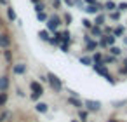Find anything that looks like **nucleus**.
<instances>
[{
	"instance_id": "1",
	"label": "nucleus",
	"mask_w": 127,
	"mask_h": 122,
	"mask_svg": "<svg viewBox=\"0 0 127 122\" xmlns=\"http://www.w3.org/2000/svg\"><path fill=\"white\" fill-rule=\"evenodd\" d=\"M92 68H94V72H96L97 75H101L104 80H108L110 84H115V79L111 77V73L108 72V66H106L104 63H94Z\"/></svg>"
},
{
	"instance_id": "2",
	"label": "nucleus",
	"mask_w": 127,
	"mask_h": 122,
	"mask_svg": "<svg viewBox=\"0 0 127 122\" xmlns=\"http://www.w3.org/2000/svg\"><path fill=\"white\" fill-rule=\"evenodd\" d=\"M61 23H63V19H61L58 14H52L51 18H47V30H49V32H56Z\"/></svg>"
},
{
	"instance_id": "3",
	"label": "nucleus",
	"mask_w": 127,
	"mask_h": 122,
	"mask_svg": "<svg viewBox=\"0 0 127 122\" xmlns=\"http://www.w3.org/2000/svg\"><path fill=\"white\" fill-rule=\"evenodd\" d=\"M47 82H49V85H51L56 92H59V91L63 89V82H61V79H58L54 73H47Z\"/></svg>"
},
{
	"instance_id": "4",
	"label": "nucleus",
	"mask_w": 127,
	"mask_h": 122,
	"mask_svg": "<svg viewBox=\"0 0 127 122\" xmlns=\"http://www.w3.org/2000/svg\"><path fill=\"white\" fill-rule=\"evenodd\" d=\"M84 106L87 108V112H99L103 105H101L99 101H96V99H87V101L84 103Z\"/></svg>"
},
{
	"instance_id": "5",
	"label": "nucleus",
	"mask_w": 127,
	"mask_h": 122,
	"mask_svg": "<svg viewBox=\"0 0 127 122\" xmlns=\"http://www.w3.org/2000/svg\"><path fill=\"white\" fill-rule=\"evenodd\" d=\"M11 44H12V40H11V35L9 33H0V47L2 49H9L11 47Z\"/></svg>"
},
{
	"instance_id": "6",
	"label": "nucleus",
	"mask_w": 127,
	"mask_h": 122,
	"mask_svg": "<svg viewBox=\"0 0 127 122\" xmlns=\"http://www.w3.org/2000/svg\"><path fill=\"white\" fill-rule=\"evenodd\" d=\"M12 73H14V75H25V73H26V65H25V63L14 65V66H12Z\"/></svg>"
},
{
	"instance_id": "7",
	"label": "nucleus",
	"mask_w": 127,
	"mask_h": 122,
	"mask_svg": "<svg viewBox=\"0 0 127 122\" xmlns=\"http://www.w3.org/2000/svg\"><path fill=\"white\" fill-rule=\"evenodd\" d=\"M30 89H32V92L44 94V87H42V84H40L38 80H32V82H30Z\"/></svg>"
},
{
	"instance_id": "8",
	"label": "nucleus",
	"mask_w": 127,
	"mask_h": 122,
	"mask_svg": "<svg viewBox=\"0 0 127 122\" xmlns=\"http://www.w3.org/2000/svg\"><path fill=\"white\" fill-rule=\"evenodd\" d=\"M7 89H9V77L2 75L0 77V92H7Z\"/></svg>"
},
{
	"instance_id": "9",
	"label": "nucleus",
	"mask_w": 127,
	"mask_h": 122,
	"mask_svg": "<svg viewBox=\"0 0 127 122\" xmlns=\"http://www.w3.org/2000/svg\"><path fill=\"white\" fill-rule=\"evenodd\" d=\"M97 49V42L94 40V39H91L89 42H85V52L89 54V52H94Z\"/></svg>"
},
{
	"instance_id": "10",
	"label": "nucleus",
	"mask_w": 127,
	"mask_h": 122,
	"mask_svg": "<svg viewBox=\"0 0 127 122\" xmlns=\"http://www.w3.org/2000/svg\"><path fill=\"white\" fill-rule=\"evenodd\" d=\"M68 103H70L71 106H75L77 110H80V108L84 106V103H82L78 98H75V96H70V98H68Z\"/></svg>"
},
{
	"instance_id": "11",
	"label": "nucleus",
	"mask_w": 127,
	"mask_h": 122,
	"mask_svg": "<svg viewBox=\"0 0 127 122\" xmlns=\"http://www.w3.org/2000/svg\"><path fill=\"white\" fill-rule=\"evenodd\" d=\"M89 35H92V37H99V39H101V37H103V30H101V26H96V25H94V26L89 30Z\"/></svg>"
},
{
	"instance_id": "12",
	"label": "nucleus",
	"mask_w": 127,
	"mask_h": 122,
	"mask_svg": "<svg viewBox=\"0 0 127 122\" xmlns=\"http://www.w3.org/2000/svg\"><path fill=\"white\" fill-rule=\"evenodd\" d=\"M80 63H82L84 66H92V65H94V61H92V56H89V54H85V56H80Z\"/></svg>"
},
{
	"instance_id": "13",
	"label": "nucleus",
	"mask_w": 127,
	"mask_h": 122,
	"mask_svg": "<svg viewBox=\"0 0 127 122\" xmlns=\"http://www.w3.org/2000/svg\"><path fill=\"white\" fill-rule=\"evenodd\" d=\"M35 110H37L38 113H47V110H49V105H47V103H42V101H38V103L35 105Z\"/></svg>"
},
{
	"instance_id": "14",
	"label": "nucleus",
	"mask_w": 127,
	"mask_h": 122,
	"mask_svg": "<svg viewBox=\"0 0 127 122\" xmlns=\"http://www.w3.org/2000/svg\"><path fill=\"white\" fill-rule=\"evenodd\" d=\"M61 42H63V44H70V42H71V35H70L68 30L61 32ZM61 42H59V44H61Z\"/></svg>"
},
{
	"instance_id": "15",
	"label": "nucleus",
	"mask_w": 127,
	"mask_h": 122,
	"mask_svg": "<svg viewBox=\"0 0 127 122\" xmlns=\"http://www.w3.org/2000/svg\"><path fill=\"white\" fill-rule=\"evenodd\" d=\"M103 39H104V42L108 44V47H110V45H115V42H117V37H115L113 33H110V35H103Z\"/></svg>"
},
{
	"instance_id": "16",
	"label": "nucleus",
	"mask_w": 127,
	"mask_h": 122,
	"mask_svg": "<svg viewBox=\"0 0 127 122\" xmlns=\"http://www.w3.org/2000/svg\"><path fill=\"white\" fill-rule=\"evenodd\" d=\"M108 51H110V54H111V56H115V58L122 54V47H118V45H110V47H108Z\"/></svg>"
},
{
	"instance_id": "17",
	"label": "nucleus",
	"mask_w": 127,
	"mask_h": 122,
	"mask_svg": "<svg viewBox=\"0 0 127 122\" xmlns=\"http://www.w3.org/2000/svg\"><path fill=\"white\" fill-rule=\"evenodd\" d=\"M124 33H125V28H124V26H115V28H113V35H115L117 39H122Z\"/></svg>"
},
{
	"instance_id": "18",
	"label": "nucleus",
	"mask_w": 127,
	"mask_h": 122,
	"mask_svg": "<svg viewBox=\"0 0 127 122\" xmlns=\"http://www.w3.org/2000/svg\"><path fill=\"white\" fill-rule=\"evenodd\" d=\"M103 9H104V11H108V12H110V11H115V9H117V4H115V2H111V0H108V2H104V4H103Z\"/></svg>"
},
{
	"instance_id": "19",
	"label": "nucleus",
	"mask_w": 127,
	"mask_h": 122,
	"mask_svg": "<svg viewBox=\"0 0 127 122\" xmlns=\"http://www.w3.org/2000/svg\"><path fill=\"white\" fill-rule=\"evenodd\" d=\"M104 21H106L104 14H99V12H97V18H96L94 25H96V26H101V28H103V26H104Z\"/></svg>"
},
{
	"instance_id": "20",
	"label": "nucleus",
	"mask_w": 127,
	"mask_h": 122,
	"mask_svg": "<svg viewBox=\"0 0 127 122\" xmlns=\"http://www.w3.org/2000/svg\"><path fill=\"white\" fill-rule=\"evenodd\" d=\"M4 58H5V61L9 65H12V51H11V47L9 49H4Z\"/></svg>"
},
{
	"instance_id": "21",
	"label": "nucleus",
	"mask_w": 127,
	"mask_h": 122,
	"mask_svg": "<svg viewBox=\"0 0 127 122\" xmlns=\"http://www.w3.org/2000/svg\"><path fill=\"white\" fill-rule=\"evenodd\" d=\"M110 19H111V21H118V19H120V11H118V9L110 11Z\"/></svg>"
},
{
	"instance_id": "22",
	"label": "nucleus",
	"mask_w": 127,
	"mask_h": 122,
	"mask_svg": "<svg viewBox=\"0 0 127 122\" xmlns=\"http://www.w3.org/2000/svg\"><path fill=\"white\" fill-rule=\"evenodd\" d=\"M38 37H40L44 42H49V39H51V35H49V30H42V32H38Z\"/></svg>"
},
{
	"instance_id": "23",
	"label": "nucleus",
	"mask_w": 127,
	"mask_h": 122,
	"mask_svg": "<svg viewBox=\"0 0 127 122\" xmlns=\"http://www.w3.org/2000/svg\"><path fill=\"white\" fill-rule=\"evenodd\" d=\"M92 61H94V63H103V54L97 52V51H94V54H92Z\"/></svg>"
},
{
	"instance_id": "24",
	"label": "nucleus",
	"mask_w": 127,
	"mask_h": 122,
	"mask_svg": "<svg viewBox=\"0 0 127 122\" xmlns=\"http://www.w3.org/2000/svg\"><path fill=\"white\" fill-rule=\"evenodd\" d=\"M12 117V113L9 112V110H5V112H2V113H0V122H5L7 119H11Z\"/></svg>"
},
{
	"instance_id": "25",
	"label": "nucleus",
	"mask_w": 127,
	"mask_h": 122,
	"mask_svg": "<svg viewBox=\"0 0 127 122\" xmlns=\"http://www.w3.org/2000/svg\"><path fill=\"white\" fill-rule=\"evenodd\" d=\"M124 105H127V99H118V101H113V103H111L113 108H122Z\"/></svg>"
},
{
	"instance_id": "26",
	"label": "nucleus",
	"mask_w": 127,
	"mask_h": 122,
	"mask_svg": "<svg viewBox=\"0 0 127 122\" xmlns=\"http://www.w3.org/2000/svg\"><path fill=\"white\" fill-rule=\"evenodd\" d=\"M78 119H80V122H87V119H89V112L80 110V112H78Z\"/></svg>"
},
{
	"instance_id": "27",
	"label": "nucleus",
	"mask_w": 127,
	"mask_h": 122,
	"mask_svg": "<svg viewBox=\"0 0 127 122\" xmlns=\"http://www.w3.org/2000/svg\"><path fill=\"white\" fill-rule=\"evenodd\" d=\"M7 18H9V21H16V12H14L12 7L7 9Z\"/></svg>"
},
{
	"instance_id": "28",
	"label": "nucleus",
	"mask_w": 127,
	"mask_h": 122,
	"mask_svg": "<svg viewBox=\"0 0 127 122\" xmlns=\"http://www.w3.org/2000/svg\"><path fill=\"white\" fill-rule=\"evenodd\" d=\"M82 25H84V28H87V30H91L92 26H94V21H91V19H82Z\"/></svg>"
},
{
	"instance_id": "29",
	"label": "nucleus",
	"mask_w": 127,
	"mask_h": 122,
	"mask_svg": "<svg viewBox=\"0 0 127 122\" xmlns=\"http://www.w3.org/2000/svg\"><path fill=\"white\" fill-rule=\"evenodd\" d=\"M103 63H117V58L115 56H103Z\"/></svg>"
},
{
	"instance_id": "30",
	"label": "nucleus",
	"mask_w": 127,
	"mask_h": 122,
	"mask_svg": "<svg viewBox=\"0 0 127 122\" xmlns=\"http://www.w3.org/2000/svg\"><path fill=\"white\" fill-rule=\"evenodd\" d=\"M7 92H0V106H4L5 103H7Z\"/></svg>"
},
{
	"instance_id": "31",
	"label": "nucleus",
	"mask_w": 127,
	"mask_h": 122,
	"mask_svg": "<svg viewBox=\"0 0 127 122\" xmlns=\"http://www.w3.org/2000/svg\"><path fill=\"white\" fill-rule=\"evenodd\" d=\"M44 9H45V4H44V2H38V4H35V11H37V12H42Z\"/></svg>"
},
{
	"instance_id": "32",
	"label": "nucleus",
	"mask_w": 127,
	"mask_h": 122,
	"mask_svg": "<svg viewBox=\"0 0 127 122\" xmlns=\"http://www.w3.org/2000/svg\"><path fill=\"white\" fill-rule=\"evenodd\" d=\"M37 19L38 21H47V14L42 11V12H37Z\"/></svg>"
},
{
	"instance_id": "33",
	"label": "nucleus",
	"mask_w": 127,
	"mask_h": 122,
	"mask_svg": "<svg viewBox=\"0 0 127 122\" xmlns=\"http://www.w3.org/2000/svg\"><path fill=\"white\" fill-rule=\"evenodd\" d=\"M63 19H64V25H71V14L66 12V14L63 16Z\"/></svg>"
},
{
	"instance_id": "34",
	"label": "nucleus",
	"mask_w": 127,
	"mask_h": 122,
	"mask_svg": "<svg viewBox=\"0 0 127 122\" xmlns=\"http://www.w3.org/2000/svg\"><path fill=\"white\" fill-rule=\"evenodd\" d=\"M117 9H118L120 12H124V11H127V4H125V2H122V4H118V5H117Z\"/></svg>"
},
{
	"instance_id": "35",
	"label": "nucleus",
	"mask_w": 127,
	"mask_h": 122,
	"mask_svg": "<svg viewBox=\"0 0 127 122\" xmlns=\"http://www.w3.org/2000/svg\"><path fill=\"white\" fill-rule=\"evenodd\" d=\"M59 47H61V51H63V52H68V49H70V44H63V42H61V44H59Z\"/></svg>"
},
{
	"instance_id": "36",
	"label": "nucleus",
	"mask_w": 127,
	"mask_h": 122,
	"mask_svg": "<svg viewBox=\"0 0 127 122\" xmlns=\"http://www.w3.org/2000/svg\"><path fill=\"white\" fill-rule=\"evenodd\" d=\"M73 5H77V7H80V9H84V7H85L82 0H73Z\"/></svg>"
},
{
	"instance_id": "37",
	"label": "nucleus",
	"mask_w": 127,
	"mask_h": 122,
	"mask_svg": "<svg viewBox=\"0 0 127 122\" xmlns=\"http://www.w3.org/2000/svg\"><path fill=\"white\" fill-rule=\"evenodd\" d=\"M40 96H42V94H38V92H32V94H30V98H32L33 101H38V98H40Z\"/></svg>"
},
{
	"instance_id": "38",
	"label": "nucleus",
	"mask_w": 127,
	"mask_h": 122,
	"mask_svg": "<svg viewBox=\"0 0 127 122\" xmlns=\"http://www.w3.org/2000/svg\"><path fill=\"white\" fill-rule=\"evenodd\" d=\"M52 5H54V9H59L61 7V0H52Z\"/></svg>"
},
{
	"instance_id": "39",
	"label": "nucleus",
	"mask_w": 127,
	"mask_h": 122,
	"mask_svg": "<svg viewBox=\"0 0 127 122\" xmlns=\"http://www.w3.org/2000/svg\"><path fill=\"white\" fill-rule=\"evenodd\" d=\"M84 2H85V4H92V5H96V4H99V2H97V0H84Z\"/></svg>"
},
{
	"instance_id": "40",
	"label": "nucleus",
	"mask_w": 127,
	"mask_h": 122,
	"mask_svg": "<svg viewBox=\"0 0 127 122\" xmlns=\"http://www.w3.org/2000/svg\"><path fill=\"white\" fill-rule=\"evenodd\" d=\"M63 2H64V4H66V5H70V7H71V5H73V0H63Z\"/></svg>"
},
{
	"instance_id": "41",
	"label": "nucleus",
	"mask_w": 127,
	"mask_h": 122,
	"mask_svg": "<svg viewBox=\"0 0 127 122\" xmlns=\"http://www.w3.org/2000/svg\"><path fill=\"white\" fill-rule=\"evenodd\" d=\"M106 122H120V120H117V119H108Z\"/></svg>"
},
{
	"instance_id": "42",
	"label": "nucleus",
	"mask_w": 127,
	"mask_h": 122,
	"mask_svg": "<svg viewBox=\"0 0 127 122\" xmlns=\"http://www.w3.org/2000/svg\"><path fill=\"white\" fill-rule=\"evenodd\" d=\"M122 39H124V44H125V45H127V37H125V35H124V37H122Z\"/></svg>"
},
{
	"instance_id": "43",
	"label": "nucleus",
	"mask_w": 127,
	"mask_h": 122,
	"mask_svg": "<svg viewBox=\"0 0 127 122\" xmlns=\"http://www.w3.org/2000/svg\"><path fill=\"white\" fill-rule=\"evenodd\" d=\"M32 2H33V4H38V2H40V0H32Z\"/></svg>"
},
{
	"instance_id": "44",
	"label": "nucleus",
	"mask_w": 127,
	"mask_h": 122,
	"mask_svg": "<svg viewBox=\"0 0 127 122\" xmlns=\"http://www.w3.org/2000/svg\"><path fill=\"white\" fill-rule=\"evenodd\" d=\"M70 122H80V120H70Z\"/></svg>"
}]
</instances>
